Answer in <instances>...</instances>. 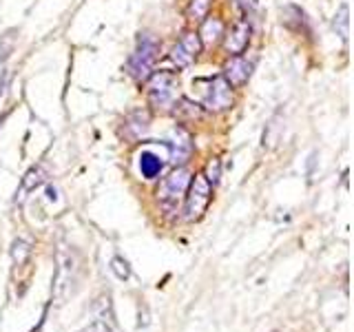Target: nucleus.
Instances as JSON below:
<instances>
[{
  "instance_id": "nucleus-20",
  "label": "nucleus",
  "mask_w": 354,
  "mask_h": 332,
  "mask_svg": "<svg viewBox=\"0 0 354 332\" xmlns=\"http://www.w3.org/2000/svg\"><path fill=\"white\" fill-rule=\"evenodd\" d=\"M111 273H113L118 279H129V277H131V266H129L127 259L113 257V259H111Z\"/></svg>"
},
{
  "instance_id": "nucleus-6",
  "label": "nucleus",
  "mask_w": 354,
  "mask_h": 332,
  "mask_svg": "<svg viewBox=\"0 0 354 332\" xmlns=\"http://www.w3.org/2000/svg\"><path fill=\"white\" fill-rule=\"evenodd\" d=\"M206 91H204V109L208 111H228L232 107V86L224 80V75L208 77Z\"/></svg>"
},
{
  "instance_id": "nucleus-16",
  "label": "nucleus",
  "mask_w": 354,
  "mask_h": 332,
  "mask_svg": "<svg viewBox=\"0 0 354 332\" xmlns=\"http://www.w3.org/2000/svg\"><path fill=\"white\" fill-rule=\"evenodd\" d=\"M199 42H202V47H213V44L219 42V38L224 36V22L219 18H206L202 22V29H199Z\"/></svg>"
},
{
  "instance_id": "nucleus-9",
  "label": "nucleus",
  "mask_w": 354,
  "mask_h": 332,
  "mask_svg": "<svg viewBox=\"0 0 354 332\" xmlns=\"http://www.w3.org/2000/svg\"><path fill=\"white\" fill-rule=\"evenodd\" d=\"M149 129H151V113H149V109L140 107V109L129 111V113L124 116L120 136L124 138L129 144H133V142H140L144 136H147Z\"/></svg>"
},
{
  "instance_id": "nucleus-4",
  "label": "nucleus",
  "mask_w": 354,
  "mask_h": 332,
  "mask_svg": "<svg viewBox=\"0 0 354 332\" xmlns=\"http://www.w3.org/2000/svg\"><path fill=\"white\" fill-rule=\"evenodd\" d=\"M191 180H193L191 171L184 169V166H177V169L171 175H166L164 180L160 182L155 195H158V199H160L162 204L173 206V204H177V199H182L186 195Z\"/></svg>"
},
{
  "instance_id": "nucleus-11",
  "label": "nucleus",
  "mask_w": 354,
  "mask_h": 332,
  "mask_svg": "<svg viewBox=\"0 0 354 332\" xmlns=\"http://www.w3.org/2000/svg\"><path fill=\"white\" fill-rule=\"evenodd\" d=\"M248 42H250V25H248V20H239L226 33L224 49L228 51V55H241L246 51Z\"/></svg>"
},
{
  "instance_id": "nucleus-12",
  "label": "nucleus",
  "mask_w": 354,
  "mask_h": 332,
  "mask_svg": "<svg viewBox=\"0 0 354 332\" xmlns=\"http://www.w3.org/2000/svg\"><path fill=\"white\" fill-rule=\"evenodd\" d=\"M164 164H166V158H162V155L155 153L153 149H144L138 155V169H140L142 177H147V180L160 177L164 171Z\"/></svg>"
},
{
  "instance_id": "nucleus-19",
  "label": "nucleus",
  "mask_w": 354,
  "mask_h": 332,
  "mask_svg": "<svg viewBox=\"0 0 354 332\" xmlns=\"http://www.w3.org/2000/svg\"><path fill=\"white\" fill-rule=\"evenodd\" d=\"M11 255H14V261L18 266H22L27 261V257L31 255V248H29V243L27 241H22V239H16L14 241V248H11Z\"/></svg>"
},
{
  "instance_id": "nucleus-14",
  "label": "nucleus",
  "mask_w": 354,
  "mask_h": 332,
  "mask_svg": "<svg viewBox=\"0 0 354 332\" xmlns=\"http://www.w3.org/2000/svg\"><path fill=\"white\" fill-rule=\"evenodd\" d=\"M47 171H44V166H31V169L22 175V182H20V191L16 193V199L18 202H22V199L27 197V193L36 191L38 186H42L44 182H47Z\"/></svg>"
},
{
  "instance_id": "nucleus-18",
  "label": "nucleus",
  "mask_w": 354,
  "mask_h": 332,
  "mask_svg": "<svg viewBox=\"0 0 354 332\" xmlns=\"http://www.w3.org/2000/svg\"><path fill=\"white\" fill-rule=\"evenodd\" d=\"M210 5H213V0H191V5H188V18L191 20H204Z\"/></svg>"
},
{
  "instance_id": "nucleus-1",
  "label": "nucleus",
  "mask_w": 354,
  "mask_h": 332,
  "mask_svg": "<svg viewBox=\"0 0 354 332\" xmlns=\"http://www.w3.org/2000/svg\"><path fill=\"white\" fill-rule=\"evenodd\" d=\"M158 60H160V42L151 33H140L136 49H133L127 62V73L136 82H147Z\"/></svg>"
},
{
  "instance_id": "nucleus-7",
  "label": "nucleus",
  "mask_w": 354,
  "mask_h": 332,
  "mask_svg": "<svg viewBox=\"0 0 354 332\" xmlns=\"http://www.w3.org/2000/svg\"><path fill=\"white\" fill-rule=\"evenodd\" d=\"M199 51H202V42H199V36L195 31H184L180 40L175 42V47L171 49V62L177 66V69H186V66H191Z\"/></svg>"
},
{
  "instance_id": "nucleus-8",
  "label": "nucleus",
  "mask_w": 354,
  "mask_h": 332,
  "mask_svg": "<svg viewBox=\"0 0 354 332\" xmlns=\"http://www.w3.org/2000/svg\"><path fill=\"white\" fill-rule=\"evenodd\" d=\"M164 147L169 149V160L175 166H182L184 162L191 160L193 155V138L184 127H175L169 138L164 140Z\"/></svg>"
},
{
  "instance_id": "nucleus-10",
  "label": "nucleus",
  "mask_w": 354,
  "mask_h": 332,
  "mask_svg": "<svg viewBox=\"0 0 354 332\" xmlns=\"http://www.w3.org/2000/svg\"><path fill=\"white\" fill-rule=\"evenodd\" d=\"M250 73H252V64L243 58V55H230L224 64V80L232 86V89H239L250 80Z\"/></svg>"
},
{
  "instance_id": "nucleus-3",
  "label": "nucleus",
  "mask_w": 354,
  "mask_h": 332,
  "mask_svg": "<svg viewBox=\"0 0 354 332\" xmlns=\"http://www.w3.org/2000/svg\"><path fill=\"white\" fill-rule=\"evenodd\" d=\"M210 199H213V186L208 184V180L204 177V173L195 175L191 184H188V195H186V219L195 221L204 215V210L208 208Z\"/></svg>"
},
{
  "instance_id": "nucleus-22",
  "label": "nucleus",
  "mask_w": 354,
  "mask_h": 332,
  "mask_svg": "<svg viewBox=\"0 0 354 332\" xmlns=\"http://www.w3.org/2000/svg\"><path fill=\"white\" fill-rule=\"evenodd\" d=\"M237 3H239L243 9H246V11H248V9H254V7H257V0H237Z\"/></svg>"
},
{
  "instance_id": "nucleus-5",
  "label": "nucleus",
  "mask_w": 354,
  "mask_h": 332,
  "mask_svg": "<svg viewBox=\"0 0 354 332\" xmlns=\"http://www.w3.org/2000/svg\"><path fill=\"white\" fill-rule=\"evenodd\" d=\"M75 273H77V266H75L73 252L62 246L58 250V273H55V286H53V295L58 299V304H62L73 290Z\"/></svg>"
},
{
  "instance_id": "nucleus-2",
  "label": "nucleus",
  "mask_w": 354,
  "mask_h": 332,
  "mask_svg": "<svg viewBox=\"0 0 354 332\" xmlns=\"http://www.w3.org/2000/svg\"><path fill=\"white\" fill-rule=\"evenodd\" d=\"M177 77L169 71L151 73L147 84V102L153 111H164L175 102Z\"/></svg>"
},
{
  "instance_id": "nucleus-17",
  "label": "nucleus",
  "mask_w": 354,
  "mask_h": 332,
  "mask_svg": "<svg viewBox=\"0 0 354 332\" xmlns=\"http://www.w3.org/2000/svg\"><path fill=\"white\" fill-rule=\"evenodd\" d=\"M350 9H348V5L343 3L339 9H337V14H335V20H332V27H335V31H337V36L346 42L348 40V33H350V29H348V25H350Z\"/></svg>"
},
{
  "instance_id": "nucleus-21",
  "label": "nucleus",
  "mask_w": 354,
  "mask_h": 332,
  "mask_svg": "<svg viewBox=\"0 0 354 332\" xmlns=\"http://www.w3.org/2000/svg\"><path fill=\"white\" fill-rule=\"evenodd\" d=\"M219 175H221V164H219V160H210L208 162V166H206V173H204V177L208 180V184L210 186H217V182H219Z\"/></svg>"
},
{
  "instance_id": "nucleus-13",
  "label": "nucleus",
  "mask_w": 354,
  "mask_h": 332,
  "mask_svg": "<svg viewBox=\"0 0 354 332\" xmlns=\"http://www.w3.org/2000/svg\"><path fill=\"white\" fill-rule=\"evenodd\" d=\"M113 306H111L109 295H100L95 302V330L97 332H111L113 330Z\"/></svg>"
},
{
  "instance_id": "nucleus-15",
  "label": "nucleus",
  "mask_w": 354,
  "mask_h": 332,
  "mask_svg": "<svg viewBox=\"0 0 354 332\" xmlns=\"http://www.w3.org/2000/svg\"><path fill=\"white\" fill-rule=\"evenodd\" d=\"M173 113L175 118L182 122V124H188V122H199L204 118V107L191 102L188 98H180L177 102H173Z\"/></svg>"
}]
</instances>
